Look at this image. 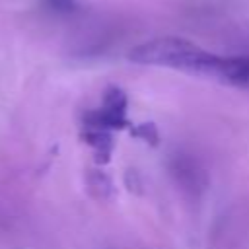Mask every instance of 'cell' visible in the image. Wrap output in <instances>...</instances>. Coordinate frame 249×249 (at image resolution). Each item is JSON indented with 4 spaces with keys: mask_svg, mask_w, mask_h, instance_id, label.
Returning <instances> with one entry per match:
<instances>
[{
    "mask_svg": "<svg viewBox=\"0 0 249 249\" xmlns=\"http://www.w3.org/2000/svg\"><path fill=\"white\" fill-rule=\"evenodd\" d=\"M128 60L144 66H161L181 70L193 76L210 78L222 84L226 56L204 51L185 37H156L130 49Z\"/></svg>",
    "mask_w": 249,
    "mask_h": 249,
    "instance_id": "1",
    "label": "cell"
},
{
    "mask_svg": "<svg viewBox=\"0 0 249 249\" xmlns=\"http://www.w3.org/2000/svg\"><path fill=\"white\" fill-rule=\"evenodd\" d=\"M126 105H128V99L121 88H117V86L107 88L103 93L101 105L84 115L82 128L113 132V130L130 126V121L126 119Z\"/></svg>",
    "mask_w": 249,
    "mask_h": 249,
    "instance_id": "2",
    "label": "cell"
},
{
    "mask_svg": "<svg viewBox=\"0 0 249 249\" xmlns=\"http://www.w3.org/2000/svg\"><path fill=\"white\" fill-rule=\"evenodd\" d=\"M41 4L53 14H74L80 6L78 0H41Z\"/></svg>",
    "mask_w": 249,
    "mask_h": 249,
    "instance_id": "3",
    "label": "cell"
}]
</instances>
